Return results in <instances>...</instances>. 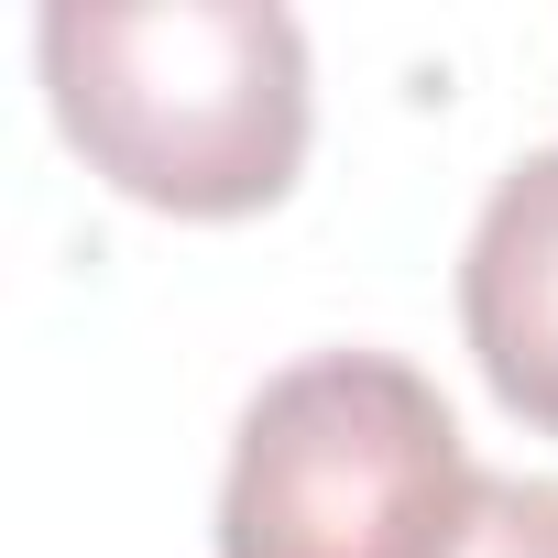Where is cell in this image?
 Returning <instances> with one entry per match:
<instances>
[{"label": "cell", "instance_id": "obj_1", "mask_svg": "<svg viewBox=\"0 0 558 558\" xmlns=\"http://www.w3.org/2000/svg\"><path fill=\"white\" fill-rule=\"evenodd\" d=\"M34 56L88 175L165 219H263L318 132L307 34L274 0H56Z\"/></svg>", "mask_w": 558, "mask_h": 558}, {"label": "cell", "instance_id": "obj_3", "mask_svg": "<svg viewBox=\"0 0 558 558\" xmlns=\"http://www.w3.org/2000/svg\"><path fill=\"white\" fill-rule=\"evenodd\" d=\"M460 340L504 416L558 438V143L514 154L460 252Z\"/></svg>", "mask_w": 558, "mask_h": 558}, {"label": "cell", "instance_id": "obj_2", "mask_svg": "<svg viewBox=\"0 0 558 558\" xmlns=\"http://www.w3.org/2000/svg\"><path fill=\"white\" fill-rule=\"evenodd\" d=\"M482 471L395 351H307L230 427L219 558H449Z\"/></svg>", "mask_w": 558, "mask_h": 558}, {"label": "cell", "instance_id": "obj_4", "mask_svg": "<svg viewBox=\"0 0 558 558\" xmlns=\"http://www.w3.org/2000/svg\"><path fill=\"white\" fill-rule=\"evenodd\" d=\"M449 558H558V482H525V471H482Z\"/></svg>", "mask_w": 558, "mask_h": 558}]
</instances>
